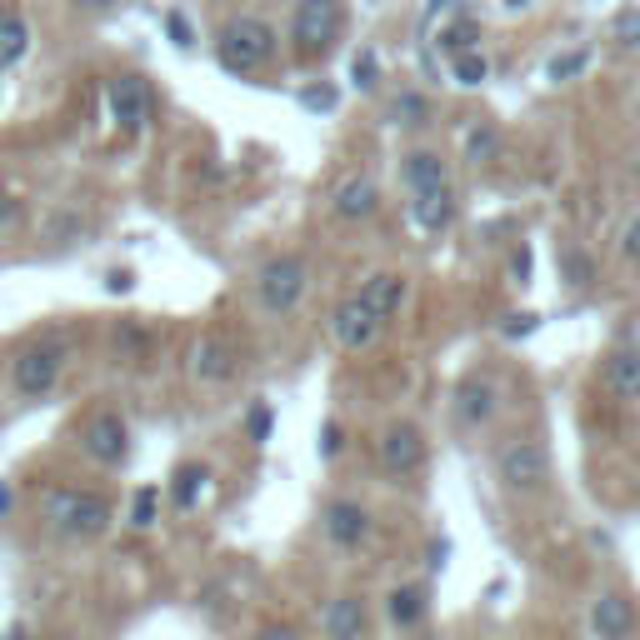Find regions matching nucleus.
<instances>
[{
  "instance_id": "obj_1",
  "label": "nucleus",
  "mask_w": 640,
  "mask_h": 640,
  "mask_svg": "<svg viewBox=\"0 0 640 640\" xmlns=\"http://www.w3.org/2000/svg\"><path fill=\"white\" fill-rule=\"evenodd\" d=\"M40 516H46L50 536L60 540H96L110 530V506L80 486H50L40 496Z\"/></svg>"
},
{
  "instance_id": "obj_6",
  "label": "nucleus",
  "mask_w": 640,
  "mask_h": 640,
  "mask_svg": "<svg viewBox=\"0 0 640 640\" xmlns=\"http://www.w3.org/2000/svg\"><path fill=\"white\" fill-rule=\"evenodd\" d=\"M306 296V260L300 256H270L256 276V300L270 316H290Z\"/></svg>"
},
{
  "instance_id": "obj_3",
  "label": "nucleus",
  "mask_w": 640,
  "mask_h": 640,
  "mask_svg": "<svg viewBox=\"0 0 640 640\" xmlns=\"http://www.w3.org/2000/svg\"><path fill=\"white\" fill-rule=\"evenodd\" d=\"M60 376H66V340H36V346H26L16 356V366H10V380H16L20 400L50 396V390L60 386Z\"/></svg>"
},
{
  "instance_id": "obj_11",
  "label": "nucleus",
  "mask_w": 640,
  "mask_h": 640,
  "mask_svg": "<svg viewBox=\"0 0 640 640\" xmlns=\"http://www.w3.org/2000/svg\"><path fill=\"white\" fill-rule=\"evenodd\" d=\"M590 630L600 640H630L636 636V600L620 596V590H606V596L590 606Z\"/></svg>"
},
{
  "instance_id": "obj_38",
  "label": "nucleus",
  "mask_w": 640,
  "mask_h": 640,
  "mask_svg": "<svg viewBox=\"0 0 640 640\" xmlns=\"http://www.w3.org/2000/svg\"><path fill=\"white\" fill-rule=\"evenodd\" d=\"M510 276H516V286H526V280H530V246H520L516 256H510Z\"/></svg>"
},
{
  "instance_id": "obj_15",
  "label": "nucleus",
  "mask_w": 640,
  "mask_h": 640,
  "mask_svg": "<svg viewBox=\"0 0 640 640\" xmlns=\"http://www.w3.org/2000/svg\"><path fill=\"white\" fill-rule=\"evenodd\" d=\"M450 216H456V190H450V180L410 196V220H416L420 230H446Z\"/></svg>"
},
{
  "instance_id": "obj_23",
  "label": "nucleus",
  "mask_w": 640,
  "mask_h": 640,
  "mask_svg": "<svg viewBox=\"0 0 640 640\" xmlns=\"http://www.w3.org/2000/svg\"><path fill=\"white\" fill-rule=\"evenodd\" d=\"M206 476H210V470L200 466V460H186V466L176 470V486H170V496H176L180 510H196L200 490H206Z\"/></svg>"
},
{
  "instance_id": "obj_7",
  "label": "nucleus",
  "mask_w": 640,
  "mask_h": 640,
  "mask_svg": "<svg viewBox=\"0 0 640 640\" xmlns=\"http://www.w3.org/2000/svg\"><path fill=\"white\" fill-rule=\"evenodd\" d=\"M496 410H500V386H496V376H486V370H470V376H460L456 396H450V416H456L460 430L486 426Z\"/></svg>"
},
{
  "instance_id": "obj_40",
  "label": "nucleus",
  "mask_w": 640,
  "mask_h": 640,
  "mask_svg": "<svg viewBox=\"0 0 640 640\" xmlns=\"http://www.w3.org/2000/svg\"><path fill=\"white\" fill-rule=\"evenodd\" d=\"M16 216H20V200L0 196V226H6V220H16Z\"/></svg>"
},
{
  "instance_id": "obj_19",
  "label": "nucleus",
  "mask_w": 640,
  "mask_h": 640,
  "mask_svg": "<svg viewBox=\"0 0 640 640\" xmlns=\"http://www.w3.org/2000/svg\"><path fill=\"white\" fill-rule=\"evenodd\" d=\"M606 386L620 400H640V350H610L606 356Z\"/></svg>"
},
{
  "instance_id": "obj_41",
  "label": "nucleus",
  "mask_w": 640,
  "mask_h": 640,
  "mask_svg": "<svg viewBox=\"0 0 640 640\" xmlns=\"http://www.w3.org/2000/svg\"><path fill=\"white\" fill-rule=\"evenodd\" d=\"M306 106H316V110H326V106H330V90H306Z\"/></svg>"
},
{
  "instance_id": "obj_39",
  "label": "nucleus",
  "mask_w": 640,
  "mask_h": 640,
  "mask_svg": "<svg viewBox=\"0 0 640 640\" xmlns=\"http://www.w3.org/2000/svg\"><path fill=\"white\" fill-rule=\"evenodd\" d=\"M256 640H300V630H290V626H266Z\"/></svg>"
},
{
  "instance_id": "obj_35",
  "label": "nucleus",
  "mask_w": 640,
  "mask_h": 640,
  "mask_svg": "<svg viewBox=\"0 0 640 640\" xmlns=\"http://www.w3.org/2000/svg\"><path fill=\"white\" fill-rule=\"evenodd\" d=\"M356 90H376V56L370 50L356 56Z\"/></svg>"
},
{
  "instance_id": "obj_10",
  "label": "nucleus",
  "mask_w": 640,
  "mask_h": 640,
  "mask_svg": "<svg viewBox=\"0 0 640 640\" xmlns=\"http://www.w3.org/2000/svg\"><path fill=\"white\" fill-rule=\"evenodd\" d=\"M376 336H380V320H370L356 296L330 310V340H336L340 350H366V346H376Z\"/></svg>"
},
{
  "instance_id": "obj_17",
  "label": "nucleus",
  "mask_w": 640,
  "mask_h": 640,
  "mask_svg": "<svg viewBox=\"0 0 640 640\" xmlns=\"http://www.w3.org/2000/svg\"><path fill=\"white\" fill-rule=\"evenodd\" d=\"M240 370L236 360V346H230L226 336H206L196 346V376L206 380V386H220V380H230Z\"/></svg>"
},
{
  "instance_id": "obj_13",
  "label": "nucleus",
  "mask_w": 640,
  "mask_h": 640,
  "mask_svg": "<svg viewBox=\"0 0 640 640\" xmlns=\"http://www.w3.org/2000/svg\"><path fill=\"white\" fill-rule=\"evenodd\" d=\"M330 210H336L340 220H350V226H356V220H370L380 210V186L370 176H346L336 186V196H330Z\"/></svg>"
},
{
  "instance_id": "obj_37",
  "label": "nucleus",
  "mask_w": 640,
  "mask_h": 640,
  "mask_svg": "<svg viewBox=\"0 0 640 640\" xmlns=\"http://www.w3.org/2000/svg\"><path fill=\"white\" fill-rule=\"evenodd\" d=\"M620 256H626V260H636V266H640V216L630 220V226H626V236H620Z\"/></svg>"
},
{
  "instance_id": "obj_30",
  "label": "nucleus",
  "mask_w": 640,
  "mask_h": 640,
  "mask_svg": "<svg viewBox=\"0 0 640 640\" xmlns=\"http://www.w3.org/2000/svg\"><path fill=\"white\" fill-rule=\"evenodd\" d=\"M560 266H566V280H570V286H590V280H596V260H590V256H576V250H566V256H560Z\"/></svg>"
},
{
  "instance_id": "obj_8",
  "label": "nucleus",
  "mask_w": 640,
  "mask_h": 640,
  "mask_svg": "<svg viewBox=\"0 0 640 640\" xmlns=\"http://www.w3.org/2000/svg\"><path fill=\"white\" fill-rule=\"evenodd\" d=\"M376 460L386 476H410V470H420V460H426V436H420V426H410V420L386 426L376 440Z\"/></svg>"
},
{
  "instance_id": "obj_43",
  "label": "nucleus",
  "mask_w": 640,
  "mask_h": 640,
  "mask_svg": "<svg viewBox=\"0 0 640 640\" xmlns=\"http://www.w3.org/2000/svg\"><path fill=\"white\" fill-rule=\"evenodd\" d=\"M6 510H10V486L0 480V520H6Z\"/></svg>"
},
{
  "instance_id": "obj_16",
  "label": "nucleus",
  "mask_w": 640,
  "mask_h": 640,
  "mask_svg": "<svg viewBox=\"0 0 640 640\" xmlns=\"http://www.w3.org/2000/svg\"><path fill=\"white\" fill-rule=\"evenodd\" d=\"M356 300L366 306L370 320H380V326H386V320H396L400 300H406V280H400V276H370L366 286L356 290Z\"/></svg>"
},
{
  "instance_id": "obj_45",
  "label": "nucleus",
  "mask_w": 640,
  "mask_h": 640,
  "mask_svg": "<svg viewBox=\"0 0 640 640\" xmlns=\"http://www.w3.org/2000/svg\"><path fill=\"white\" fill-rule=\"evenodd\" d=\"M86 6L90 10H106V6H116V0H86Z\"/></svg>"
},
{
  "instance_id": "obj_22",
  "label": "nucleus",
  "mask_w": 640,
  "mask_h": 640,
  "mask_svg": "<svg viewBox=\"0 0 640 640\" xmlns=\"http://www.w3.org/2000/svg\"><path fill=\"white\" fill-rule=\"evenodd\" d=\"M110 346H116V360L136 366V360L150 350V330L140 326V320H116V330H110Z\"/></svg>"
},
{
  "instance_id": "obj_33",
  "label": "nucleus",
  "mask_w": 640,
  "mask_h": 640,
  "mask_svg": "<svg viewBox=\"0 0 640 640\" xmlns=\"http://www.w3.org/2000/svg\"><path fill=\"white\" fill-rule=\"evenodd\" d=\"M156 506H160V496H156V490H140V496L130 500V526H136V530L156 526Z\"/></svg>"
},
{
  "instance_id": "obj_32",
  "label": "nucleus",
  "mask_w": 640,
  "mask_h": 640,
  "mask_svg": "<svg viewBox=\"0 0 640 640\" xmlns=\"http://www.w3.org/2000/svg\"><path fill=\"white\" fill-rule=\"evenodd\" d=\"M490 150H496V130L476 126V130H470V140H466V160H470V166H480V160H490Z\"/></svg>"
},
{
  "instance_id": "obj_28",
  "label": "nucleus",
  "mask_w": 640,
  "mask_h": 640,
  "mask_svg": "<svg viewBox=\"0 0 640 640\" xmlns=\"http://www.w3.org/2000/svg\"><path fill=\"white\" fill-rule=\"evenodd\" d=\"M610 36L626 50H640V6H620L616 16H610Z\"/></svg>"
},
{
  "instance_id": "obj_46",
  "label": "nucleus",
  "mask_w": 640,
  "mask_h": 640,
  "mask_svg": "<svg viewBox=\"0 0 640 640\" xmlns=\"http://www.w3.org/2000/svg\"><path fill=\"white\" fill-rule=\"evenodd\" d=\"M636 176H640V160H636Z\"/></svg>"
},
{
  "instance_id": "obj_9",
  "label": "nucleus",
  "mask_w": 640,
  "mask_h": 640,
  "mask_svg": "<svg viewBox=\"0 0 640 640\" xmlns=\"http://www.w3.org/2000/svg\"><path fill=\"white\" fill-rule=\"evenodd\" d=\"M80 446H86V456L96 460V466L110 470L130 456V430L116 410H96V416L86 420V430H80Z\"/></svg>"
},
{
  "instance_id": "obj_31",
  "label": "nucleus",
  "mask_w": 640,
  "mask_h": 640,
  "mask_svg": "<svg viewBox=\"0 0 640 640\" xmlns=\"http://www.w3.org/2000/svg\"><path fill=\"white\" fill-rule=\"evenodd\" d=\"M166 36H170V46H176V50H190V46H196V26H190L180 10H166Z\"/></svg>"
},
{
  "instance_id": "obj_4",
  "label": "nucleus",
  "mask_w": 640,
  "mask_h": 640,
  "mask_svg": "<svg viewBox=\"0 0 640 640\" xmlns=\"http://www.w3.org/2000/svg\"><path fill=\"white\" fill-rule=\"evenodd\" d=\"M340 30H346V6L340 0H300L296 16H290V40L306 56H326L340 40Z\"/></svg>"
},
{
  "instance_id": "obj_18",
  "label": "nucleus",
  "mask_w": 640,
  "mask_h": 640,
  "mask_svg": "<svg viewBox=\"0 0 640 640\" xmlns=\"http://www.w3.org/2000/svg\"><path fill=\"white\" fill-rule=\"evenodd\" d=\"M320 626H326V640H360L366 636V606H360V596H336L326 606V616H320Z\"/></svg>"
},
{
  "instance_id": "obj_42",
  "label": "nucleus",
  "mask_w": 640,
  "mask_h": 640,
  "mask_svg": "<svg viewBox=\"0 0 640 640\" xmlns=\"http://www.w3.org/2000/svg\"><path fill=\"white\" fill-rule=\"evenodd\" d=\"M110 290H116V296H126V290H130V270H116V276H110Z\"/></svg>"
},
{
  "instance_id": "obj_20",
  "label": "nucleus",
  "mask_w": 640,
  "mask_h": 640,
  "mask_svg": "<svg viewBox=\"0 0 640 640\" xmlns=\"http://www.w3.org/2000/svg\"><path fill=\"white\" fill-rule=\"evenodd\" d=\"M26 50H30V20L20 10H0V70L20 66Z\"/></svg>"
},
{
  "instance_id": "obj_2",
  "label": "nucleus",
  "mask_w": 640,
  "mask_h": 640,
  "mask_svg": "<svg viewBox=\"0 0 640 640\" xmlns=\"http://www.w3.org/2000/svg\"><path fill=\"white\" fill-rule=\"evenodd\" d=\"M270 56H276V30H270L266 20H256V16L226 20V30H220V40H216L220 66L236 70V76H250V70H260Z\"/></svg>"
},
{
  "instance_id": "obj_25",
  "label": "nucleus",
  "mask_w": 640,
  "mask_h": 640,
  "mask_svg": "<svg viewBox=\"0 0 640 640\" xmlns=\"http://www.w3.org/2000/svg\"><path fill=\"white\" fill-rule=\"evenodd\" d=\"M450 76H456V86L476 90V86H486L490 60L480 56V50H460V56H450Z\"/></svg>"
},
{
  "instance_id": "obj_26",
  "label": "nucleus",
  "mask_w": 640,
  "mask_h": 640,
  "mask_svg": "<svg viewBox=\"0 0 640 640\" xmlns=\"http://www.w3.org/2000/svg\"><path fill=\"white\" fill-rule=\"evenodd\" d=\"M476 40H480L476 16H456L446 30H440V50H446V56H460V50H476Z\"/></svg>"
},
{
  "instance_id": "obj_27",
  "label": "nucleus",
  "mask_w": 640,
  "mask_h": 640,
  "mask_svg": "<svg viewBox=\"0 0 640 640\" xmlns=\"http://www.w3.org/2000/svg\"><path fill=\"white\" fill-rule=\"evenodd\" d=\"M586 66H590V50H586V46H576V50H560V56L546 66V80H556V86H566V80L586 76Z\"/></svg>"
},
{
  "instance_id": "obj_14",
  "label": "nucleus",
  "mask_w": 640,
  "mask_h": 640,
  "mask_svg": "<svg viewBox=\"0 0 640 640\" xmlns=\"http://www.w3.org/2000/svg\"><path fill=\"white\" fill-rule=\"evenodd\" d=\"M326 536L336 540L340 550H356L360 540L370 536L366 506H356V500H330V506H326Z\"/></svg>"
},
{
  "instance_id": "obj_29",
  "label": "nucleus",
  "mask_w": 640,
  "mask_h": 640,
  "mask_svg": "<svg viewBox=\"0 0 640 640\" xmlns=\"http://www.w3.org/2000/svg\"><path fill=\"white\" fill-rule=\"evenodd\" d=\"M426 116H430V100L420 96V90L396 100V126H426Z\"/></svg>"
},
{
  "instance_id": "obj_44",
  "label": "nucleus",
  "mask_w": 640,
  "mask_h": 640,
  "mask_svg": "<svg viewBox=\"0 0 640 640\" xmlns=\"http://www.w3.org/2000/svg\"><path fill=\"white\" fill-rule=\"evenodd\" d=\"M506 6L510 10H526V6H536V0H506Z\"/></svg>"
},
{
  "instance_id": "obj_21",
  "label": "nucleus",
  "mask_w": 640,
  "mask_h": 640,
  "mask_svg": "<svg viewBox=\"0 0 640 640\" xmlns=\"http://www.w3.org/2000/svg\"><path fill=\"white\" fill-rule=\"evenodd\" d=\"M400 176H406L410 196H416V190H430V186H440V180H446V160H440L436 150H410L406 166H400Z\"/></svg>"
},
{
  "instance_id": "obj_36",
  "label": "nucleus",
  "mask_w": 640,
  "mask_h": 640,
  "mask_svg": "<svg viewBox=\"0 0 640 640\" xmlns=\"http://www.w3.org/2000/svg\"><path fill=\"white\" fill-rule=\"evenodd\" d=\"M346 446V436H340V426L336 420H326V426H320V456L326 460H336V450Z\"/></svg>"
},
{
  "instance_id": "obj_5",
  "label": "nucleus",
  "mask_w": 640,
  "mask_h": 640,
  "mask_svg": "<svg viewBox=\"0 0 640 640\" xmlns=\"http://www.w3.org/2000/svg\"><path fill=\"white\" fill-rule=\"evenodd\" d=\"M550 476V450L540 446L536 436H516L506 450L496 456V480L506 490H516V496H526V490H540Z\"/></svg>"
},
{
  "instance_id": "obj_34",
  "label": "nucleus",
  "mask_w": 640,
  "mask_h": 640,
  "mask_svg": "<svg viewBox=\"0 0 640 640\" xmlns=\"http://www.w3.org/2000/svg\"><path fill=\"white\" fill-rule=\"evenodd\" d=\"M270 426H276V410H270V406H256V410H250V420H246L250 440H270Z\"/></svg>"
},
{
  "instance_id": "obj_24",
  "label": "nucleus",
  "mask_w": 640,
  "mask_h": 640,
  "mask_svg": "<svg viewBox=\"0 0 640 640\" xmlns=\"http://www.w3.org/2000/svg\"><path fill=\"white\" fill-rule=\"evenodd\" d=\"M386 610H390V620H396V626H416V620L426 616V590H420V586H400L396 596L386 600Z\"/></svg>"
},
{
  "instance_id": "obj_12",
  "label": "nucleus",
  "mask_w": 640,
  "mask_h": 640,
  "mask_svg": "<svg viewBox=\"0 0 640 640\" xmlns=\"http://www.w3.org/2000/svg\"><path fill=\"white\" fill-rule=\"evenodd\" d=\"M106 106H110V120H116L120 130H140L146 126L150 100H146V86H140L136 76H116L106 86Z\"/></svg>"
}]
</instances>
